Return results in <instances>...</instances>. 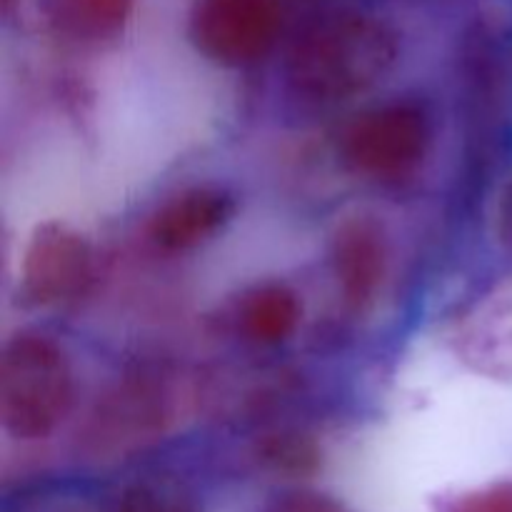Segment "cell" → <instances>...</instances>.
<instances>
[{
    "label": "cell",
    "mask_w": 512,
    "mask_h": 512,
    "mask_svg": "<svg viewBox=\"0 0 512 512\" xmlns=\"http://www.w3.org/2000/svg\"><path fill=\"white\" fill-rule=\"evenodd\" d=\"M93 278V245L73 225H38L20 260V293L25 303L50 308L68 303L88 288Z\"/></svg>",
    "instance_id": "5"
},
{
    "label": "cell",
    "mask_w": 512,
    "mask_h": 512,
    "mask_svg": "<svg viewBox=\"0 0 512 512\" xmlns=\"http://www.w3.org/2000/svg\"><path fill=\"white\" fill-rule=\"evenodd\" d=\"M433 120L418 100H390L363 110L340 135V158L353 175L373 183L408 180L428 158Z\"/></svg>",
    "instance_id": "3"
},
{
    "label": "cell",
    "mask_w": 512,
    "mask_h": 512,
    "mask_svg": "<svg viewBox=\"0 0 512 512\" xmlns=\"http://www.w3.org/2000/svg\"><path fill=\"white\" fill-rule=\"evenodd\" d=\"M265 512H350V508L328 493L298 488L278 495Z\"/></svg>",
    "instance_id": "15"
},
{
    "label": "cell",
    "mask_w": 512,
    "mask_h": 512,
    "mask_svg": "<svg viewBox=\"0 0 512 512\" xmlns=\"http://www.w3.org/2000/svg\"><path fill=\"white\" fill-rule=\"evenodd\" d=\"M440 512H512V480L465 490L445 500Z\"/></svg>",
    "instance_id": "14"
},
{
    "label": "cell",
    "mask_w": 512,
    "mask_h": 512,
    "mask_svg": "<svg viewBox=\"0 0 512 512\" xmlns=\"http://www.w3.org/2000/svg\"><path fill=\"white\" fill-rule=\"evenodd\" d=\"M73 408V370L53 338L15 333L0 355V423L15 440H45Z\"/></svg>",
    "instance_id": "2"
},
{
    "label": "cell",
    "mask_w": 512,
    "mask_h": 512,
    "mask_svg": "<svg viewBox=\"0 0 512 512\" xmlns=\"http://www.w3.org/2000/svg\"><path fill=\"white\" fill-rule=\"evenodd\" d=\"M283 30L278 0H195L188 33L195 50L225 68H245L275 48Z\"/></svg>",
    "instance_id": "4"
},
{
    "label": "cell",
    "mask_w": 512,
    "mask_h": 512,
    "mask_svg": "<svg viewBox=\"0 0 512 512\" xmlns=\"http://www.w3.org/2000/svg\"><path fill=\"white\" fill-rule=\"evenodd\" d=\"M495 235H498V243L512 253V178L500 190L498 205H495Z\"/></svg>",
    "instance_id": "16"
},
{
    "label": "cell",
    "mask_w": 512,
    "mask_h": 512,
    "mask_svg": "<svg viewBox=\"0 0 512 512\" xmlns=\"http://www.w3.org/2000/svg\"><path fill=\"white\" fill-rule=\"evenodd\" d=\"M400 55L393 25L365 10H333L303 25L290 43V88L315 103L358 98L383 83Z\"/></svg>",
    "instance_id": "1"
},
{
    "label": "cell",
    "mask_w": 512,
    "mask_h": 512,
    "mask_svg": "<svg viewBox=\"0 0 512 512\" xmlns=\"http://www.w3.org/2000/svg\"><path fill=\"white\" fill-rule=\"evenodd\" d=\"M50 28L80 45H103L123 35L135 0H40Z\"/></svg>",
    "instance_id": "9"
},
{
    "label": "cell",
    "mask_w": 512,
    "mask_h": 512,
    "mask_svg": "<svg viewBox=\"0 0 512 512\" xmlns=\"http://www.w3.org/2000/svg\"><path fill=\"white\" fill-rule=\"evenodd\" d=\"M330 265L338 293L350 313L373 308L388 270V243L370 218H350L338 225L330 245Z\"/></svg>",
    "instance_id": "8"
},
{
    "label": "cell",
    "mask_w": 512,
    "mask_h": 512,
    "mask_svg": "<svg viewBox=\"0 0 512 512\" xmlns=\"http://www.w3.org/2000/svg\"><path fill=\"white\" fill-rule=\"evenodd\" d=\"M458 358L488 378H512V278L465 310L453 330Z\"/></svg>",
    "instance_id": "7"
},
{
    "label": "cell",
    "mask_w": 512,
    "mask_h": 512,
    "mask_svg": "<svg viewBox=\"0 0 512 512\" xmlns=\"http://www.w3.org/2000/svg\"><path fill=\"white\" fill-rule=\"evenodd\" d=\"M258 463L265 470L285 478H303L318 470L320 450L308 435L300 433H275L265 435L258 443Z\"/></svg>",
    "instance_id": "11"
},
{
    "label": "cell",
    "mask_w": 512,
    "mask_h": 512,
    "mask_svg": "<svg viewBox=\"0 0 512 512\" xmlns=\"http://www.w3.org/2000/svg\"><path fill=\"white\" fill-rule=\"evenodd\" d=\"M115 512H200V505L185 485L170 478H148L120 495Z\"/></svg>",
    "instance_id": "12"
},
{
    "label": "cell",
    "mask_w": 512,
    "mask_h": 512,
    "mask_svg": "<svg viewBox=\"0 0 512 512\" xmlns=\"http://www.w3.org/2000/svg\"><path fill=\"white\" fill-rule=\"evenodd\" d=\"M8 512H115V505L100 503L88 490L73 485H43L18 495Z\"/></svg>",
    "instance_id": "13"
},
{
    "label": "cell",
    "mask_w": 512,
    "mask_h": 512,
    "mask_svg": "<svg viewBox=\"0 0 512 512\" xmlns=\"http://www.w3.org/2000/svg\"><path fill=\"white\" fill-rule=\"evenodd\" d=\"M235 195L223 185H193L165 200L148 220V238L163 253H185L233 220Z\"/></svg>",
    "instance_id": "6"
},
{
    "label": "cell",
    "mask_w": 512,
    "mask_h": 512,
    "mask_svg": "<svg viewBox=\"0 0 512 512\" xmlns=\"http://www.w3.org/2000/svg\"><path fill=\"white\" fill-rule=\"evenodd\" d=\"M303 305L285 283H263L240 298L235 323L240 335L255 345H280L298 330Z\"/></svg>",
    "instance_id": "10"
}]
</instances>
